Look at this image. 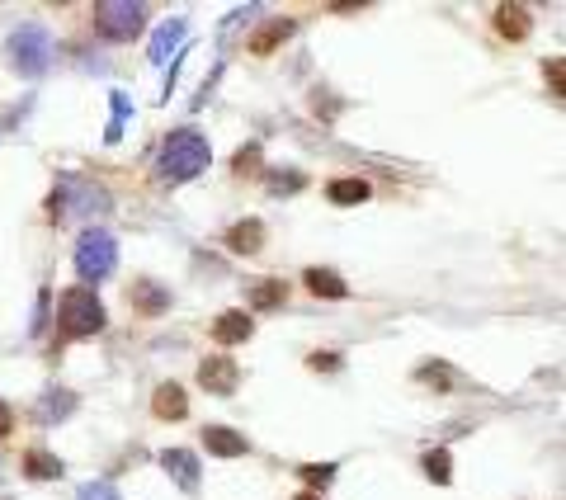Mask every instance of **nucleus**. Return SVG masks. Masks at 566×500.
<instances>
[{"label":"nucleus","instance_id":"1","mask_svg":"<svg viewBox=\"0 0 566 500\" xmlns=\"http://www.w3.org/2000/svg\"><path fill=\"white\" fill-rule=\"evenodd\" d=\"M57 326L67 340H85V335L104 331V302L95 298V288H67L57 298Z\"/></svg>","mask_w":566,"mask_h":500},{"label":"nucleus","instance_id":"2","mask_svg":"<svg viewBox=\"0 0 566 500\" xmlns=\"http://www.w3.org/2000/svg\"><path fill=\"white\" fill-rule=\"evenodd\" d=\"M208 166V147L199 133H175L166 147V175L170 180H194Z\"/></svg>","mask_w":566,"mask_h":500},{"label":"nucleus","instance_id":"3","mask_svg":"<svg viewBox=\"0 0 566 500\" xmlns=\"http://www.w3.org/2000/svg\"><path fill=\"white\" fill-rule=\"evenodd\" d=\"M199 387L213 392V397H232L236 387H241V364L227 359V354H208L199 364Z\"/></svg>","mask_w":566,"mask_h":500},{"label":"nucleus","instance_id":"4","mask_svg":"<svg viewBox=\"0 0 566 500\" xmlns=\"http://www.w3.org/2000/svg\"><path fill=\"white\" fill-rule=\"evenodd\" d=\"M76 265H81V274H95V279H104L109 269H114V241L104 232H85L81 236V250H76Z\"/></svg>","mask_w":566,"mask_h":500},{"label":"nucleus","instance_id":"5","mask_svg":"<svg viewBox=\"0 0 566 500\" xmlns=\"http://www.w3.org/2000/svg\"><path fill=\"white\" fill-rule=\"evenodd\" d=\"M227 250L232 255H260L265 250V241H269V232H265V222H255V217H246V222H236V227H227Z\"/></svg>","mask_w":566,"mask_h":500},{"label":"nucleus","instance_id":"6","mask_svg":"<svg viewBox=\"0 0 566 500\" xmlns=\"http://www.w3.org/2000/svg\"><path fill=\"white\" fill-rule=\"evenodd\" d=\"M491 24H496V34L505 38V43H524V38L533 34V19H529L524 5H496Z\"/></svg>","mask_w":566,"mask_h":500},{"label":"nucleus","instance_id":"7","mask_svg":"<svg viewBox=\"0 0 566 500\" xmlns=\"http://www.w3.org/2000/svg\"><path fill=\"white\" fill-rule=\"evenodd\" d=\"M100 29L109 38H133L142 29V10L137 5H100Z\"/></svg>","mask_w":566,"mask_h":500},{"label":"nucleus","instance_id":"8","mask_svg":"<svg viewBox=\"0 0 566 500\" xmlns=\"http://www.w3.org/2000/svg\"><path fill=\"white\" fill-rule=\"evenodd\" d=\"M199 439H203V449H208V453H217V458H241V453H250L246 434L227 430V425H208V430H203Z\"/></svg>","mask_w":566,"mask_h":500},{"label":"nucleus","instance_id":"9","mask_svg":"<svg viewBox=\"0 0 566 500\" xmlns=\"http://www.w3.org/2000/svg\"><path fill=\"white\" fill-rule=\"evenodd\" d=\"M151 416L156 420H184L189 416V397H184L180 383H161L156 397H151Z\"/></svg>","mask_w":566,"mask_h":500},{"label":"nucleus","instance_id":"10","mask_svg":"<svg viewBox=\"0 0 566 500\" xmlns=\"http://www.w3.org/2000/svg\"><path fill=\"white\" fill-rule=\"evenodd\" d=\"M250 335H255L250 312H222V317L213 321V340H217V345H241V340H250Z\"/></svg>","mask_w":566,"mask_h":500},{"label":"nucleus","instance_id":"11","mask_svg":"<svg viewBox=\"0 0 566 500\" xmlns=\"http://www.w3.org/2000/svg\"><path fill=\"white\" fill-rule=\"evenodd\" d=\"M288 34H293V19H269L265 29H255V34H250L246 48L255 52V57H269V52L279 48V43H283Z\"/></svg>","mask_w":566,"mask_h":500},{"label":"nucleus","instance_id":"12","mask_svg":"<svg viewBox=\"0 0 566 500\" xmlns=\"http://www.w3.org/2000/svg\"><path fill=\"white\" fill-rule=\"evenodd\" d=\"M128 302H133L137 312H161V307H170V293L161 284H151V279H137L133 288H128Z\"/></svg>","mask_w":566,"mask_h":500},{"label":"nucleus","instance_id":"13","mask_svg":"<svg viewBox=\"0 0 566 500\" xmlns=\"http://www.w3.org/2000/svg\"><path fill=\"white\" fill-rule=\"evenodd\" d=\"M283 302H288V284H283V279H255V284H250V307L274 312Z\"/></svg>","mask_w":566,"mask_h":500},{"label":"nucleus","instance_id":"14","mask_svg":"<svg viewBox=\"0 0 566 500\" xmlns=\"http://www.w3.org/2000/svg\"><path fill=\"white\" fill-rule=\"evenodd\" d=\"M326 199H331L335 208H350V203H364V199H368V180H359V175L331 180V184H326Z\"/></svg>","mask_w":566,"mask_h":500},{"label":"nucleus","instance_id":"15","mask_svg":"<svg viewBox=\"0 0 566 500\" xmlns=\"http://www.w3.org/2000/svg\"><path fill=\"white\" fill-rule=\"evenodd\" d=\"M302 284L312 288V293H317V298H345V293H350V288H345V279H340V274H335V269H307V274H302Z\"/></svg>","mask_w":566,"mask_h":500},{"label":"nucleus","instance_id":"16","mask_svg":"<svg viewBox=\"0 0 566 500\" xmlns=\"http://www.w3.org/2000/svg\"><path fill=\"white\" fill-rule=\"evenodd\" d=\"M24 477H34V482H52V477H62V463L43 449H29L24 453Z\"/></svg>","mask_w":566,"mask_h":500},{"label":"nucleus","instance_id":"17","mask_svg":"<svg viewBox=\"0 0 566 500\" xmlns=\"http://www.w3.org/2000/svg\"><path fill=\"white\" fill-rule=\"evenodd\" d=\"M543 76H548V85H552V100H562L566 95V57H548V62H543Z\"/></svg>","mask_w":566,"mask_h":500},{"label":"nucleus","instance_id":"18","mask_svg":"<svg viewBox=\"0 0 566 500\" xmlns=\"http://www.w3.org/2000/svg\"><path fill=\"white\" fill-rule=\"evenodd\" d=\"M161 463L180 472V486H194V482H199V467H194V458H189V453H166Z\"/></svg>","mask_w":566,"mask_h":500},{"label":"nucleus","instance_id":"19","mask_svg":"<svg viewBox=\"0 0 566 500\" xmlns=\"http://www.w3.org/2000/svg\"><path fill=\"white\" fill-rule=\"evenodd\" d=\"M232 170L241 175V180H246V175H255V170H260V147L250 142V147L236 151V156H232Z\"/></svg>","mask_w":566,"mask_h":500},{"label":"nucleus","instance_id":"20","mask_svg":"<svg viewBox=\"0 0 566 500\" xmlns=\"http://www.w3.org/2000/svg\"><path fill=\"white\" fill-rule=\"evenodd\" d=\"M425 472H430V482H439V486L453 482V477H449V453H444V449L425 453Z\"/></svg>","mask_w":566,"mask_h":500},{"label":"nucleus","instance_id":"21","mask_svg":"<svg viewBox=\"0 0 566 500\" xmlns=\"http://www.w3.org/2000/svg\"><path fill=\"white\" fill-rule=\"evenodd\" d=\"M416 378H420V383H425V387H453V373H449V368H444V364H434V368H420Z\"/></svg>","mask_w":566,"mask_h":500},{"label":"nucleus","instance_id":"22","mask_svg":"<svg viewBox=\"0 0 566 500\" xmlns=\"http://www.w3.org/2000/svg\"><path fill=\"white\" fill-rule=\"evenodd\" d=\"M331 477H335V463H307V467H302V482H307V486H326V482H331Z\"/></svg>","mask_w":566,"mask_h":500},{"label":"nucleus","instance_id":"23","mask_svg":"<svg viewBox=\"0 0 566 500\" xmlns=\"http://www.w3.org/2000/svg\"><path fill=\"white\" fill-rule=\"evenodd\" d=\"M307 368H312V373H335V368H340V354H335V350L307 354Z\"/></svg>","mask_w":566,"mask_h":500},{"label":"nucleus","instance_id":"24","mask_svg":"<svg viewBox=\"0 0 566 500\" xmlns=\"http://www.w3.org/2000/svg\"><path fill=\"white\" fill-rule=\"evenodd\" d=\"M10 425H15V411L0 401V439H10Z\"/></svg>","mask_w":566,"mask_h":500},{"label":"nucleus","instance_id":"25","mask_svg":"<svg viewBox=\"0 0 566 500\" xmlns=\"http://www.w3.org/2000/svg\"><path fill=\"white\" fill-rule=\"evenodd\" d=\"M293 500H321V496H317V491H302V496H293Z\"/></svg>","mask_w":566,"mask_h":500}]
</instances>
